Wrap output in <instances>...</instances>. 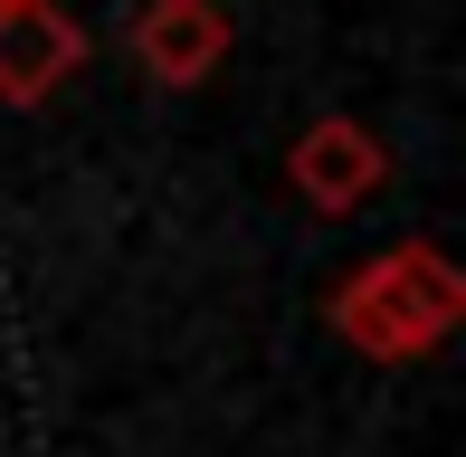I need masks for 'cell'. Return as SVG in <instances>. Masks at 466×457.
<instances>
[{
    "mask_svg": "<svg viewBox=\"0 0 466 457\" xmlns=\"http://www.w3.org/2000/svg\"><path fill=\"white\" fill-rule=\"evenodd\" d=\"M333 334H343L362 362H429L438 343L466 324V277L438 239H400L362 258L343 286H333Z\"/></svg>",
    "mask_w": 466,
    "mask_h": 457,
    "instance_id": "obj_1",
    "label": "cell"
},
{
    "mask_svg": "<svg viewBox=\"0 0 466 457\" xmlns=\"http://www.w3.org/2000/svg\"><path fill=\"white\" fill-rule=\"evenodd\" d=\"M380 181H390V143H380L362 115H314L305 134L286 143V191L305 200V210H362Z\"/></svg>",
    "mask_w": 466,
    "mask_h": 457,
    "instance_id": "obj_2",
    "label": "cell"
},
{
    "mask_svg": "<svg viewBox=\"0 0 466 457\" xmlns=\"http://www.w3.org/2000/svg\"><path fill=\"white\" fill-rule=\"evenodd\" d=\"M228 10L219 0H143L134 10V67L153 86H209L228 67Z\"/></svg>",
    "mask_w": 466,
    "mask_h": 457,
    "instance_id": "obj_4",
    "label": "cell"
},
{
    "mask_svg": "<svg viewBox=\"0 0 466 457\" xmlns=\"http://www.w3.org/2000/svg\"><path fill=\"white\" fill-rule=\"evenodd\" d=\"M67 76H86V29L57 0H10L0 10V106H48Z\"/></svg>",
    "mask_w": 466,
    "mask_h": 457,
    "instance_id": "obj_3",
    "label": "cell"
},
{
    "mask_svg": "<svg viewBox=\"0 0 466 457\" xmlns=\"http://www.w3.org/2000/svg\"><path fill=\"white\" fill-rule=\"evenodd\" d=\"M0 10H10V0H0Z\"/></svg>",
    "mask_w": 466,
    "mask_h": 457,
    "instance_id": "obj_5",
    "label": "cell"
}]
</instances>
